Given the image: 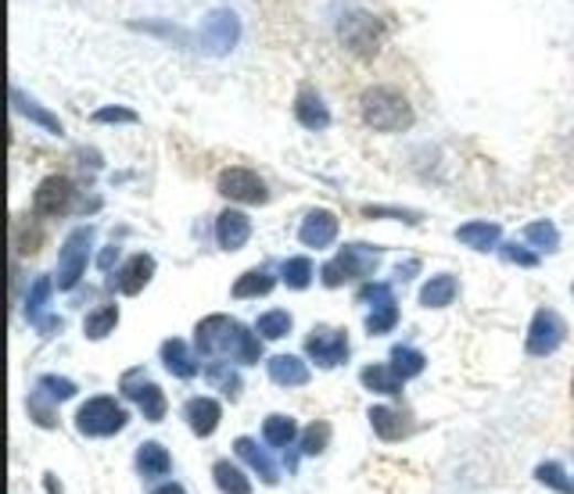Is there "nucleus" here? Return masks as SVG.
Returning <instances> with one entry per match:
<instances>
[{
  "instance_id": "1a4fd4ad",
  "label": "nucleus",
  "mask_w": 574,
  "mask_h": 494,
  "mask_svg": "<svg viewBox=\"0 0 574 494\" xmlns=\"http://www.w3.org/2000/svg\"><path fill=\"white\" fill-rule=\"evenodd\" d=\"M220 194L230 201H241V205H266L269 201L266 183L252 169H226L220 176Z\"/></svg>"
},
{
  "instance_id": "58836bf2",
  "label": "nucleus",
  "mask_w": 574,
  "mask_h": 494,
  "mask_svg": "<svg viewBox=\"0 0 574 494\" xmlns=\"http://www.w3.org/2000/svg\"><path fill=\"white\" fill-rule=\"evenodd\" d=\"M330 441V427L327 423H312L306 433H301V455H320Z\"/></svg>"
},
{
  "instance_id": "9b49d317",
  "label": "nucleus",
  "mask_w": 574,
  "mask_h": 494,
  "mask_svg": "<svg viewBox=\"0 0 574 494\" xmlns=\"http://www.w3.org/2000/svg\"><path fill=\"white\" fill-rule=\"evenodd\" d=\"M306 352H309V358L316 362V366L330 369V366H338V362H344V355H349V337H344L341 330L320 326V330L309 333Z\"/></svg>"
},
{
  "instance_id": "ddd939ff",
  "label": "nucleus",
  "mask_w": 574,
  "mask_h": 494,
  "mask_svg": "<svg viewBox=\"0 0 574 494\" xmlns=\"http://www.w3.org/2000/svg\"><path fill=\"white\" fill-rule=\"evenodd\" d=\"M252 237V219L237 208H226L220 219H215V240H220L223 251H237Z\"/></svg>"
},
{
  "instance_id": "2f4dec72",
  "label": "nucleus",
  "mask_w": 574,
  "mask_h": 494,
  "mask_svg": "<svg viewBox=\"0 0 574 494\" xmlns=\"http://www.w3.org/2000/svg\"><path fill=\"white\" fill-rule=\"evenodd\" d=\"M535 481L553 487L556 494H574V481L567 476V470L560 466V462H542V466L535 470Z\"/></svg>"
},
{
  "instance_id": "2eb2a0df",
  "label": "nucleus",
  "mask_w": 574,
  "mask_h": 494,
  "mask_svg": "<svg viewBox=\"0 0 574 494\" xmlns=\"http://www.w3.org/2000/svg\"><path fill=\"white\" fill-rule=\"evenodd\" d=\"M51 287H54L51 276H40V280L33 283V290H29V298H25V319L43 333V337H51V333L62 330V319H43V304H47Z\"/></svg>"
},
{
  "instance_id": "37998d69",
  "label": "nucleus",
  "mask_w": 574,
  "mask_h": 494,
  "mask_svg": "<svg viewBox=\"0 0 574 494\" xmlns=\"http://www.w3.org/2000/svg\"><path fill=\"white\" fill-rule=\"evenodd\" d=\"M151 380H148V376H144V369H129V373H123V395L126 398H140V390L144 387H148Z\"/></svg>"
},
{
  "instance_id": "6ab92c4d",
  "label": "nucleus",
  "mask_w": 574,
  "mask_h": 494,
  "mask_svg": "<svg viewBox=\"0 0 574 494\" xmlns=\"http://www.w3.org/2000/svg\"><path fill=\"white\" fill-rule=\"evenodd\" d=\"M295 119L306 129H327L330 126V111L323 105V97L312 94V90H301L298 100H295Z\"/></svg>"
},
{
  "instance_id": "72a5a7b5",
  "label": "nucleus",
  "mask_w": 574,
  "mask_h": 494,
  "mask_svg": "<svg viewBox=\"0 0 574 494\" xmlns=\"http://www.w3.org/2000/svg\"><path fill=\"white\" fill-rule=\"evenodd\" d=\"M524 240L528 244H535L539 251H556L560 247V234H556V226L553 223H531L528 229H524Z\"/></svg>"
},
{
  "instance_id": "c756f323",
  "label": "nucleus",
  "mask_w": 574,
  "mask_h": 494,
  "mask_svg": "<svg viewBox=\"0 0 574 494\" xmlns=\"http://www.w3.org/2000/svg\"><path fill=\"white\" fill-rule=\"evenodd\" d=\"M424 366H427V358L416 352V347H395L392 352V369L402 376V380H413V376H421L424 373Z\"/></svg>"
},
{
  "instance_id": "a211bd4d",
  "label": "nucleus",
  "mask_w": 574,
  "mask_h": 494,
  "mask_svg": "<svg viewBox=\"0 0 574 494\" xmlns=\"http://www.w3.org/2000/svg\"><path fill=\"white\" fill-rule=\"evenodd\" d=\"M370 427H373V433H378L381 441H398V438H406V433H410L406 416H402L398 409H387V405L370 409Z\"/></svg>"
},
{
  "instance_id": "473e14b6",
  "label": "nucleus",
  "mask_w": 574,
  "mask_h": 494,
  "mask_svg": "<svg viewBox=\"0 0 574 494\" xmlns=\"http://www.w3.org/2000/svg\"><path fill=\"white\" fill-rule=\"evenodd\" d=\"M255 330L263 333L266 341H280V337H287V333H291V315L280 312V309H273L266 315H258V326Z\"/></svg>"
},
{
  "instance_id": "412c9836",
  "label": "nucleus",
  "mask_w": 574,
  "mask_h": 494,
  "mask_svg": "<svg viewBox=\"0 0 574 494\" xmlns=\"http://www.w3.org/2000/svg\"><path fill=\"white\" fill-rule=\"evenodd\" d=\"M234 452H237L244 462H248V466H252L258 476H263L266 484H277V481H280V473H277V466H273V459H269L252 438H237V441H234Z\"/></svg>"
},
{
  "instance_id": "e433bc0d",
  "label": "nucleus",
  "mask_w": 574,
  "mask_h": 494,
  "mask_svg": "<svg viewBox=\"0 0 574 494\" xmlns=\"http://www.w3.org/2000/svg\"><path fill=\"white\" fill-rule=\"evenodd\" d=\"M36 387H40L51 401H68L72 395H76V384L65 380V376H40Z\"/></svg>"
},
{
  "instance_id": "c85d7f7f",
  "label": "nucleus",
  "mask_w": 574,
  "mask_h": 494,
  "mask_svg": "<svg viewBox=\"0 0 574 494\" xmlns=\"http://www.w3.org/2000/svg\"><path fill=\"white\" fill-rule=\"evenodd\" d=\"M273 272L269 269H248L241 276V280L234 283V298H258V294H269L273 290Z\"/></svg>"
},
{
  "instance_id": "f8f14e48",
  "label": "nucleus",
  "mask_w": 574,
  "mask_h": 494,
  "mask_svg": "<svg viewBox=\"0 0 574 494\" xmlns=\"http://www.w3.org/2000/svg\"><path fill=\"white\" fill-rule=\"evenodd\" d=\"M338 237V215L327 208H316L306 215V223L298 229V240L306 247H330Z\"/></svg>"
},
{
  "instance_id": "423d86ee",
  "label": "nucleus",
  "mask_w": 574,
  "mask_h": 494,
  "mask_svg": "<svg viewBox=\"0 0 574 494\" xmlns=\"http://www.w3.org/2000/svg\"><path fill=\"white\" fill-rule=\"evenodd\" d=\"M91 240H94V226H79L65 237L62 261H57V287L62 290H72L79 283V276L86 269V255H91Z\"/></svg>"
},
{
  "instance_id": "a878e982",
  "label": "nucleus",
  "mask_w": 574,
  "mask_h": 494,
  "mask_svg": "<svg viewBox=\"0 0 574 494\" xmlns=\"http://www.w3.org/2000/svg\"><path fill=\"white\" fill-rule=\"evenodd\" d=\"M363 384L370 390H378V395H402V376L392 369V366H366L363 369Z\"/></svg>"
},
{
  "instance_id": "de8ad7c7",
  "label": "nucleus",
  "mask_w": 574,
  "mask_h": 494,
  "mask_svg": "<svg viewBox=\"0 0 574 494\" xmlns=\"http://www.w3.org/2000/svg\"><path fill=\"white\" fill-rule=\"evenodd\" d=\"M151 494H187L180 484H162V487H158V491H151Z\"/></svg>"
},
{
  "instance_id": "4be33fe9",
  "label": "nucleus",
  "mask_w": 574,
  "mask_h": 494,
  "mask_svg": "<svg viewBox=\"0 0 574 494\" xmlns=\"http://www.w3.org/2000/svg\"><path fill=\"white\" fill-rule=\"evenodd\" d=\"M499 237H502L499 223H467L456 229V240L474 247V251H492V247H499Z\"/></svg>"
},
{
  "instance_id": "20e7f679",
  "label": "nucleus",
  "mask_w": 574,
  "mask_h": 494,
  "mask_svg": "<svg viewBox=\"0 0 574 494\" xmlns=\"http://www.w3.org/2000/svg\"><path fill=\"white\" fill-rule=\"evenodd\" d=\"M129 423V416L123 405H115L111 398H91L76 412V427L86 438H111Z\"/></svg>"
},
{
  "instance_id": "f03ea898",
  "label": "nucleus",
  "mask_w": 574,
  "mask_h": 494,
  "mask_svg": "<svg viewBox=\"0 0 574 494\" xmlns=\"http://www.w3.org/2000/svg\"><path fill=\"white\" fill-rule=\"evenodd\" d=\"M359 111H363V122L378 133H402V129L413 126V108L410 100L402 97L395 86H370V90L359 97Z\"/></svg>"
},
{
  "instance_id": "c03bdc74",
  "label": "nucleus",
  "mask_w": 574,
  "mask_h": 494,
  "mask_svg": "<svg viewBox=\"0 0 574 494\" xmlns=\"http://www.w3.org/2000/svg\"><path fill=\"white\" fill-rule=\"evenodd\" d=\"M29 412L36 416L40 427H54V412L47 409V405H43V390H40V387H36V395L29 398Z\"/></svg>"
},
{
  "instance_id": "09e8293b",
  "label": "nucleus",
  "mask_w": 574,
  "mask_h": 494,
  "mask_svg": "<svg viewBox=\"0 0 574 494\" xmlns=\"http://www.w3.org/2000/svg\"><path fill=\"white\" fill-rule=\"evenodd\" d=\"M571 387H574V384H571Z\"/></svg>"
},
{
  "instance_id": "393cba45",
  "label": "nucleus",
  "mask_w": 574,
  "mask_h": 494,
  "mask_svg": "<svg viewBox=\"0 0 574 494\" xmlns=\"http://www.w3.org/2000/svg\"><path fill=\"white\" fill-rule=\"evenodd\" d=\"M137 466L144 476H166L169 466H172V459L169 452L158 441H148V444H140V452H137Z\"/></svg>"
},
{
  "instance_id": "bb28decb",
  "label": "nucleus",
  "mask_w": 574,
  "mask_h": 494,
  "mask_svg": "<svg viewBox=\"0 0 574 494\" xmlns=\"http://www.w3.org/2000/svg\"><path fill=\"white\" fill-rule=\"evenodd\" d=\"M212 476H215V487H220L223 494H252V481L244 476L237 466H230V462H215L212 466Z\"/></svg>"
},
{
  "instance_id": "79ce46f5",
  "label": "nucleus",
  "mask_w": 574,
  "mask_h": 494,
  "mask_svg": "<svg viewBox=\"0 0 574 494\" xmlns=\"http://www.w3.org/2000/svg\"><path fill=\"white\" fill-rule=\"evenodd\" d=\"M209 380H212V384H220V387L226 390L230 398H234V395H237V387H241V380H237V376L230 373V369H223L220 362H212V366H209Z\"/></svg>"
},
{
  "instance_id": "c9c22d12",
  "label": "nucleus",
  "mask_w": 574,
  "mask_h": 494,
  "mask_svg": "<svg viewBox=\"0 0 574 494\" xmlns=\"http://www.w3.org/2000/svg\"><path fill=\"white\" fill-rule=\"evenodd\" d=\"M137 405H140V412H144V419H151V423H158V419L166 416V395L162 390H158L155 384H148L140 390V398H137Z\"/></svg>"
},
{
  "instance_id": "7c9ffc66",
  "label": "nucleus",
  "mask_w": 574,
  "mask_h": 494,
  "mask_svg": "<svg viewBox=\"0 0 574 494\" xmlns=\"http://www.w3.org/2000/svg\"><path fill=\"white\" fill-rule=\"evenodd\" d=\"M263 438L273 444V448H287L295 438H298V427L291 416H269L266 427H263Z\"/></svg>"
},
{
  "instance_id": "6e6552de",
  "label": "nucleus",
  "mask_w": 574,
  "mask_h": 494,
  "mask_svg": "<svg viewBox=\"0 0 574 494\" xmlns=\"http://www.w3.org/2000/svg\"><path fill=\"white\" fill-rule=\"evenodd\" d=\"M567 337V323L560 319L553 309H539L535 315H531V326H528V355L535 358H545L553 355L560 344H564Z\"/></svg>"
},
{
  "instance_id": "4468645a",
  "label": "nucleus",
  "mask_w": 574,
  "mask_h": 494,
  "mask_svg": "<svg viewBox=\"0 0 574 494\" xmlns=\"http://www.w3.org/2000/svg\"><path fill=\"white\" fill-rule=\"evenodd\" d=\"M151 276H155V258L151 255H134L119 272H115L111 283H115L119 294H140V290L151 283Z\"/></svg>"
},
{
  "instance_id": "4c0bfd02",
  "label": "nucleus",
  "mask_w": 574,
  "mask_h": 494,
  "mask_svg": "<svg viewBox=\"0 0 574 494\" xmlns=\"http://www.w3.org/2000/svg\"><path fill=\"white\" fill-rule=\"evenodd\" d=\"M395 323H398L395 301H387V304H381V309H373V312L366 315V330H370V333H387Z\"/></svg>"
},
{
  "instance_id": "f257e3e1",
  "label": "nucleus",
  "mask_w": 574,
  "mask_h": 494,
  "mask_svg": "<svg viewBox=\"0 0 574 494\" xmlns=\"http://www.w3.org/2000/svg\"><path fill=\"white\" fill-rule=\"evenodd\" d=\"M198 352L201 355H230L234 362L252 366L263 355V344H258L255 333L248 326H241L237 319L230 315H209L198 323Z\"/></svg>"
},
{
  "instance_id": "b1692460",
  "label": "nucleus",
  "mask_w": 574,
  "mask_h": 494,
  "mask_svg": "<svg viewBox=\"0 0 574 494\" xmlns=\"http://www.w3.org/2000/svg\"><path fill=\"white\" fill-rule=\"evenodd\" d=\"M11 100H14V108H19V111L25 115V119H33L36 126H43V129H47V133L62 137V122H57L51 111H43V108L36 105V100H33V97H25V94L19 90V86H14V90H11Z\"/></svg>"
},
{
  "instance_id": "39448f33",
  "label": "nucleus",
  "mask_w": 574,
  "mask_h": 494,
  "mask_svg": "<svg viewBox=\"0 0 574 494\" xmlns=\"http://www.w3.org/2000/svg\"><path fill=\"white\" fill-rule=\"evenodd\" d=\"M237 36H241V22L230 8H212L198 29V43L209 54H226L237 43Z\"/></svg>"
},
{
  "instance_id": "0eeeda50",
  "label": "nucleus",
  "mask_w": 574,
  "mask_h": 494,
  "mask_svg": "<svg viewBox=\"0 0 574 494\" xmlns=\"http://www.w3.org/2000/svg\"><path fill=\"white\" fill-rule=\"evenodd\" d=\"M341 40L352 54L370 57V54H378V47H381L384 25H381V19H373V14H366V11H352L349 19L341 22Z\"/></svg>"
},
{
  "instance_id": "f3484780",
  "label": "nucleus",
  "mask_w": 574,
  "mask_h": 494,
  "mask_svg": "<svg viewBox=\"0 0 574 494\" xmlns=\"http://www.w3.org/2000/svg\"><path fill=\"white\" fill-rule=\"evenodd\" d=\"M269 376H273V384H280V387H301V384H309V366L298 355H273Z\"/></svg>"
},
{
  "instance_id": "ea45409f",
  "label": "nucleus",
  "mask_w": 574,
  "mask_h": 494,
  "mask_svg": "<svg viewBox=\"0 0 574 494\" xmlns=\"http://www.w3.org/2000/svg\"><path fill=\"white\" fill-rule=\"evenodd\" d=\"M355 301H359V304H373V309H381V304L395 301V298H392V287H387V283H370V287L359 290Z\"/></svg>"
},
{
  "instance_id": "dca6fc26",
  "label": "nucleus",
  "mask_w": 574,
  "mask_h": 494,
  "mask_svg": "<svg viewBox=\"0 0 574 494\" xmlns=\"http://www.w3.org/2000/svg\"><path fill=\"white\" fill-rule=\"evenodd\" d=\"M183 416L198 438H212L215 427H220V419H223V409H220V401H212V398H191Z\"/></svg>"
},
{
  "instance_id": "49530a36",
  "label": "nucleus",
  "mask_w": 574,
  "mask_h": 494,
  "mask_svg": "<svg viewBox=\"0 0 574 494\" xmlns=\"http://www.w3.org/2000/svg\"><path fill=\"white\" fill-rule=\"evenodd\" d=\"M115 258H119V247H115V244H111V247H105V251H100V258H97V266H100V269H105V272H108Z\"/></svg>"
},
{
  "instance_id": "aec40b11",
  "label": "nucleus",
  "mask_w": 574,
  "mask_h": 494,
  "mask_svg": "<svg viewBox=\"0 0 574 494\" xmlns=\"http://www.w3.org/2000/svg\"><path fill=\"white\" fill-rule=\"evenodd\" d=\"M162 362H166V369L172 376H180V380H191V376H198V358L191 355V347H187L183 341H166L162 344Z\"/></svg>"
},
{
  "instance_id": "9d476101",
  "label": "nucleus",
  "mask_w": 574,
  "mask_h": 494,
  "mask_svg": "<svg viewBox=\"0 0 574 494\" xmlns=\"http://www.w3.org/2000/svg\"><path fill=\"white\" fill-rule=\"evenodd\" d=\"M72 197H76V186L65 176H47L33 194V212L36 215H47V219H57L72 208Z\"/></svg>"
},
{
  "instance_id": "f704fd0d",
  "label": "nucleus",
  "mask_w": 574,
  "mask_h": 494,
  "mask_svg": "<svg viewBox=\"0 0 574 494\" xmlns=\"http://www.w3.org/2000/svg\"><path fill=\"white\" fill-rule=\"evenodd\" d=\"M309 280H312L309 258H287V261H284V283L291 287V290H306Z\"/></svg>"
},
{
  "instance_id": "cd10ccee",
  "label": "nucleus",
  "mask_w": 574,
  "mask_h": 494,
  "mask_svg": "<svg viewBox=\"0 0 574 494\" xmlns=\"http://www.w3.org/2000/svg\"><path fill=\"white\" fill-rule=\"evenodd\" d=\"M115 323H119V309H115V304H100V309H94L91 315H86L83 333L91 341H100V337H108V333L115 330Z\"/></svg>"
},
{
  "instance_id": "a18cd8bd",
  "label": "nucleus",
  "mask_w": 574,
  "mask_h": 494,
  "mask_svg": "<svg viewBox=\"0 0 574 494\" xmlns=\"http://www.w3.org/2000/svg\"><path fill=\"white\" fill-rule=\"evenodd\" d=\"M94 122H137V111H129V108H100V111H94Z\"/></svg>"
},
{
  "instance_id": "5701e85b",
  "label": "nucleus",
  "mask_w": 574,
  "mask_h": 494,
  "mask_svg": "<svg viewBox=\"0 0 574 494\" xmlns=\"http://www.w3.org/2000/svg\"><path fill=\"white\" fill-rule=\"evenodd\" d=\"M456 298V276L442 272V276H431L421 290V304L424 309H445V304H453Z\"/></svg>"
},
{
  "instance_id": "a19ab883",
  "label": "nucleus",
  "mask_w": 574,
  "mask_h": 494,
  "mask_svg": "<svg viewBox=\"0 0 574 494\" xmlns=\"http://www.w3.org/2000/svg\"><path fill=\"white\" fill-rule=\"evenodd\" d=\"M502 258L513 261V266H524V269H535L539 266V255L528 251V247H521V244H507V247H502Z\"/></svg>"
},
{
  "instance_id": "7ed1b4c3",
  "label": "nucleus",
  "mask_w": 574,
  "mask_h": 494,
  "mask_svg": "<svg viewBox=\"0 0 574 494\" xmlns=\"http://www.w3.org/2000/svg\"><path fill=\"white\" fill-rule=\"evenodd\" d=\"M378 258L381 251H373L366 244H344L341 255L334 261H327L320 276L327 287H341L344 280H363V276H373V269H378Z\"/></svg>"
}]
</instances>
